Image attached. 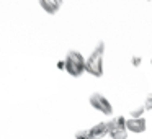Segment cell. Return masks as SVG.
<instances>
[{"label": "cell", "instance_id": "6da1fadb", "mask_svg": "<svg viewBox=\"0 0 152 139\" xmlns=\"http://www.w3.org/2000/svg\"><path fill=\"white\" fill-rule=\"evenodd\" d=\"M103 57H105V43L100 41L90 56L85 59V72L93 77H102L103 75Z\"/></svg>", "mask_w": 152, "mask_h": 139}, {"label": "cell", "instance_id": "7a4b0ae2", "mask_svg": "<svg viewBox=\"0 0 152 139\" xmlns=\"http://www.w3.org/2000/svg\"><path fill=\"white\" fill-rule=\"evenodd\" d=\"M64 70L70 77H80L85 72V57L79 51H69L64 57Z\"/></svg>", "mask_w": 152, "mask_h": 139}, {"label": "cell", "instance_id": "3957f363", "mask_svg": "<svg viewBox=\"0 0 152 139\" xmlns=\"http://www.w3.org/2000/svg\"><path fill=\"white\" fill-rule=\"evenodd\" d=\"M110 139H128V129H126V118L116 116V118L106 121Z\"/></svg>", "mask_w": 152, "mask_h": 139}, {"label": "cell", "instance_id": "277c9868", "mask_svg": "<svg viewBox=\"0 0 152 139\" xmlns=\"http://www.w3.org/2000/svg\"><path fill=\"white\" fill-rule=\"evenodd\" d=\"M88 103H90V106H92L93 110L100 111L102 115H105V116H111L113 115L111 102H110L105 95H102V93H92L90 98H88Z\"/></svg>", "mask_w": 152, "mask_h": 139}, {"label": "cell", "instance_id": "5b68a950", "mask_svg": "<svg viewBox=\"0 0 152 139\" xmlns=\"http://www.w3.org/2000/svg\"><path fill=\"white\" fill-rule=\"evenodd\" d=\"M147 128V121L145 118H128L126 119V129L128 132H134V134H141Z\"/></svg>", "mask_w": 152, "mask_h": 139}, {"label": "cell", "instance_id": "8992f818", "mask_svg": "<svg viewBox=\"0 0 152 139\" xmlns=\"http://www.w3.org/2000/svg\"><path fill=\"white\" fill-rule=\"evenodd\" d=\"M88 134L92 139H103L105 136H108V126H106V121L96 123L95 126L88 129Z\"/></svg>", "mask_w": 152, "mask_h": 139}, {"label": "cell", "instance_id": "52a82bcc", "mask_svg": "<svg viewBox=\"0 0 152 139\" xmlns=\"http://www.w3.org/2000/svg\"><path fill=\"white\" fill-rule=\"evenodd\" d=\"M39 7L43 8L46 13L54 15L59 12V8L62 7V2L61 0H39Z\"/></svg>", "mask_w": 152, "mask_h": 139}, {"label": "cell", "instance_id": "ba28073f", "mask_svg": "<svg viewBox=\"0 0 152 139\" xmlns=\"http://www.w3.org/2000/svg\"><path fill=\"white\" fill-rule=\"evenodd\" d=\"M144 106H137V108H134V110H131V113H129V115H131V118H142V115H144Z\"/></svg>", "mask_w": 152, "mask_h": 139}, {"label": "cell", "instance_id": "9c48e42d", "mask_svg": "<svg viewBox=\"0 0 152 139\" xmlns=\"http://www.w3.org/2000/svg\"><path fill=\"white\" fill-rule=\"evenodd\" d=\"M72 139H92V138L88 134V129H82V131H77Z\"/></svg>", "mask_w": 152, "mask_h": 139}, {"label": "cell", "instance_id": "30bf717a", "mask_svg": "<svg viewBox=\"0 0 152 139\" xmlns=\"http://www.w3.org/2000/svg\"><path fill=\"white\" fill-rule=\"evenodd\" d=\"M142 106H144L145 111H152V93H149L147 97H145L144 103H142Z\"/></svg>", "mask_w": 152, "mask_h": 139}, {"label": "cell", "instance_id": "8fae6325", "mask_svg": "<svg viewBox=\"0 0 152 139\" xmlns=\"http://www.w3.org/2000/svg\"><path fill=\"white\" fill-rule=\"evenodd\" d=\"M131 62H132V66H134V67H139V66H141V62H142V59H141V57H137V56H134L131 59Z\"/></svg>", "mask_w": 152, "mask_h": 139}, {"label": "cell", "instance_id": "7c38bea8", "mask_svg": "<svg viewBox=\"0 0 152 139\" xmlns=\"http://www.w3.org/2000/svg\"><path fill=\"white\" fill-rule=\"evenodd\" d=\"M57 69L64 70V61H59V62H57Z\"/></svg>", "mask_w": 152, "mask_h": 139}, {"label": "cell", "instance_id": "4fadbf2b", "mask_svg": "<svg viewBox=\"0 0 152 139\" xmlns=\"http://www.w3.org/2000/svg\"><path fill=\"white\" fill-rule=\"evenodd\" d=\"M151 66H152V59H151Z\"/></svg>", "mask_w": 152, "mask_h": 139}]
</instances>
